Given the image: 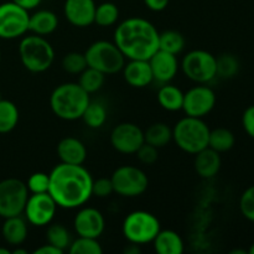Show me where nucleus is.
Instances as JSON below:
<instances>
[{"label": "nucleus", "instance_id": "f257e3e1", "mask_svg": "<svg viewBox=\"0 0 254 254\" xmlns=\"http://www.w3.org/2000/svg\"><path fill=\"white\" fill-rule=\"evenodd\" d=\"M49 175V193L59 207L66 210L82 207L92 197L93 178L83 165L61 163Z\"/></svg>", "mask_w": 254, "mask_h": 254}, {"label": "nucleus", "instance_id": "f03ea898", "mask_svg": "<svg viewBox=\"0 0 254 254\" xmlns=\"http://www.w3.org/2000/svg\"><path fill=\"white\" fill-rule=\"evenodd\" d=\"M113 42L127 60H149L159 50V31L144 17H128L117 26Z\"/></svg>", "mask_w": 254, "mask_h": 254}, {"label": "nucleus", "instance_id": "7ed1b4c3", "mask_svg": "<svg viewBox=\"0 0 254 254\" xmlns=\"http://www.w3.org/2000/svg\"><path fill=\"white\" fill-rule=\"evenodd\" d=\"M89 102V94L74 82L60 84L50 96V107L55 116L68 122L81 119Z\"/></svg>", "mask_w": 254, "mask_h": 254}, {"label": "nucleus", "instance_id": "20e7f679", "mask_svg": "<svg viewBox=\"0 0 254 254\" xmlns=\"http://www.w3.org/2000/svg\"><path fill=\"white\" fill-rule=\"evenodd\" d=\"M19 56L22 66L32 73H42L52 66L55 50L45 36H24L19 44Z\"/></svg>", "mask_w": 254, "mask_h": 254}, {"label": "nucleus", "instance_id": "39448f33", "mask_svg": "<svg viewBox=\"0 0 254 254\" xmlns=\"http://www.w3.org/2000/svg\"><path fill=\"white\" fill-rule=\"evenodd\" d=\"M210 130L202 118L186 116L173 128V140L181 150L195 155L208 146Z\"/></svg>", "mask_w": 254, "mask_h": 254}, {"label": "nucleus", "instance_id": "423d86ee", "mask_svg": "<svg viewBox=\"0 0 254 254\" xmlns=\"http://www.w3.org/2000/svg\"><path fill=\"white\" fill-rule=\"evenodd\" d=\"M87 66L107 74L118 73L126 64V57L114 42L99 40L88 46L84 52Z\"/></svg>", "mask_w": 254, "mask_h": 254}, {"label": "nucleus", "instance_id": "0eeeda50", "mask_svg": "<svg viewBox=\"0 0 254 254\" xmlns=\"http://www.w3.org/2000/svg\"><path fill=\"white\" fill-rule=\"evenodd\" d=\"M161 230L158 217L148 211H133L124 218L122 232L129 243L143 246L151 243Z\"/></svg>", "mask_w": 254, "mask_h": 254}, {"label": "nucleus", "instance_id": "6e6552de", "mask_svg": "<svg viewBox=\"0 0 254 254\" xmlns=\"http://www.w3.org/2000/svg\"><path fill=\"white\" fill-rule=\"evenodd\" d=\"M184 74L192 82L206 84L217 76L216 56L205 50H192L184 56L180 64Z\"/></svg>", "mask_w": 254, "mask_h": 254}, {"label": "nucleus", "instance_id": "1a4fd4ad", "mask_svg": "<svg viewBox=\"0 0 254 254\" xmlns=\"http://www.w3.org/2000/svg\"><path fill=\"white\" fill-rule=\"evenodd\" d=\"M29 195L26 183L19 179L10 178L0 181V217L22 215Z\"/></svg>", "mask_w": 254, "mask_h": 254}, {"label": "nucleus", "instance_id": "9d476101", "mask_svg": "<svg viewBox=\"0 0 254 254\" xmlns=\"http://www.w3.org/2000/svg\"><path fill=\"white\" fill-rule=\"evenodd\" d=\"M114 192L123 197H138L149 186V179L141 169L131 165L119 166L111 176Z\"/></svg>", "mask_w": 254, "mask_h": 254}, {"label": "nucleus", "instance_id": "9b49d317", "mask_svg": "<svg viewBox=\"0 0 254 254\" xmlns=\"http://www.w3.org/2000/svg\"><path fill=\"white\" fill-rule=\"evenodd\" d=\"M30 14L11 0L0 4V39L14 40L29 31Z\"/></svg>", "mask_w": 254, "mask_h": 254}, {"label": "nucleus", "instance_id": "f8f14e48", "mask_svg": "<svg viewBox=\"0 0 254 254\" xmlns=\"http://www.w3.org/2000/svg\"><path fill=\"white\" fill-rule=\"evenodd\" d=\"M57 203L49 192L31 193L26 201L24 215L27 222L36 227H45L55 218Z\"/></svg>", "mask_w": 254, "mask_h": 254}, {"label": "nucleus", "instance_id": "ddd939ff", "mask_svg": "<svg viewBox=\"0 0 254 254\" xmlns=\"http://www.w3.org/2000/svg\"><path fill=\"white\" fill-rule=\"evenodd\" d=\"M216 106V94L212 88L198 84L184 93L183 111L186 116L203 118L212 112Z\"/></svg>", "mask_w": 254, "mask_h": 254}, {"label": "nucleus", "instance_id": "4468645a", "mask_svg": "<svg viewBox=\"0 0 254 254\" xmlns=\"http://www.w3.org/2000/svg\"><path fill=\"white\" fill-rule=\"evenodd\" d=\"M144 143V131L140 127L129 122L116 126L111 133V144L114 150L126 155L135 154Z\"/></svg>", "mask_w": 254, "mask_h": 254}, {"label": "nucleus", "instance_id": "2eb2a0df", "mask_svg": "<svg viewBox=\"0 0 254 254\" xmlns=\"http://www.w3.org/2000/svg\"><path fill=\"white\" fill-rule=\"evenodd\" d=\"M73 227L79 237L99 238L106 228V221L97 208L83 207L74 216Z\"/></svg>", "mask_w": 254, "mask_h": 254}, {"label": "nucleus", "instance_id": "dca6fc26", "mask_svg": "<svg viewBox=\"0 0 254 254\" xmlns=\"http://www.w3.org/2000/svg\"><path fill=\"white\" fill-rule=\"evenodd\" d=\"M153 72L154 81L159 83H170L178 74L180 64H179L176 55L158 50L150 59L148 60Z\"/></svg>", "mask_w": 254, "mask_h": 254}, {"label": "nucleus", "instance_id": "f3484780", "mask_svg": "<svg viewBox=\"0 0 254 254\" xmlns=\"http://www.w3.org/2000/svg\"><path fill=\"white\" fill-rule=\"evenodd\" d=\"M96 6L94 0H66L64 5V17L73 26L88 27L94 24Z\"/></svg>", "mask_w": 254, "mask_h": 254}, {"label": "nucleus", "instance_id": "a211bd4d", "mask_svg": "<svg viewBox=\"0 0 254 254\" xmlns=\"http://www.w3.org/2000/svg\"><path fill=\"white\" fill-rule=\"evenodd\" d=\"M122 71L127 83L134 88H144L154 81L148 60H129Z\"/></svg>", "mask_w": 254, "mask_h": 254}, {"label": "nucleus", "instance_id": "6ab92c4d", "mask_svg": "<svg viewBox=\"0 0 254 254\" xmlns=\"http://www.w3.org/2000/svg\"><path fill=\"white\" fill-rule=\"evenodd\" d=\"M57 156L61 163L71 165H83L87 159V148L79 139L66 136L57 144Z\"/></svg>", "mask_w": 254, "mask_h": 254}, {"label": "nucleus", "instance_id": "aec40b11", "mask_svg": "<svg viewBox=\"0 0 254 254\" xmlns=\"http://www.w3.org/2000/svg\"><path fill=\"white\" fill-rule=\"evenodd\" d=\"M222 160L220 153L211 148H205L195 154L193 166L197 175L202 179H212L220 173Z\"/></svg>", "mask_w": 254, "mask_h": 254}, {"label": "nucleus", "instance_id": "412c9836", "mask_svg": "<svg viewBox=\"0 0 254 254\" xmlns=\"http://www.w3.org/2000/svg\"><path fill=\"white\" fill-rule=\"evenodd\" d=\"M27 233V223L26 220L20 216H14V217L5 218L1 227V235L5 242L12 247L21 246L26 241Z\"/></svg>", "mask_w": 254, "mask_h": 254}, {"label": "nucleus", "instance_id": "4be33fe9", "mask_svg": "<svg viewBox=\"0 0 254 254\" xmlns=\"http://www.w3.org/2000/svg\"><path fill=\"white\" fill-rule=\"evenodd\" d=\"M59 27V17L51 10H37L29 19V31L39 36H47Z\"/></svg>", "mask_w": 254, "mask_h": 254}, {"label": "nucleus", "instance_id": "5701e85b", "mask_svg": "<svg viewBox=\"0 0 254 254\" xmlns=\"http://www.w3.org/2000/svg\"><path fill=\"white\" fill-rule=\"evenodd\" d=\"M151 243L158 254H183L185 251L183 238L173 230H160Z\"/></svg>", "mask_w": 254, "mask_h": 254}, {"label": "nucleus", "instance_id": "b1692460", "mask_svg": "<svg viewBox=\"0 0 254 254\" xmlns=\"http://www.w3.org/2000/svg\"><path fill=\"white\" fill-rule=\"evenodd\" d=\"M158 103L168 112H178L183 109L184 92L174 84L165 83L158 92Z\"/></svg>", "mask_w": 254, "mask_h": 254}, {"label": "nucleus", "instance_id": "393cba45", "mask_svg": "<svg viewBox=\"0 0 254 254\" xmlns=\"http://www.w3.org/2000/svg\"><path fill=\"white\" fill-rule=\"evenodd\" d=\"M144 140L158 149L164 148L173 140V129L168 124L156 122L144 131Z\"/></svg>", "mask_w": 254, "mask_h": 254}, {"label": "nucleus", "instance_id": "a878e982", "mask_svg": "<svg viewBox=\"0 0 254 254\" xmlns=\"http://www.w3.org/2000/svg\"><path fill=\"white\" fill-rule=\"evenodd\" d=\"M19 109L7 99H0V134L10 133L19 123Z\"/></svg>", "mask_w": 254, "mask_h": 254}, {"label": "nucleus", "instance_id": "bb28decb", "mask_svg": "<svg viewBox=\"0 0 254 254\" xmlns=\"http://www.w3.org/2000/svg\"><path fill=\"white\" fill-rule=\"evenodd\" d=\"M235 134L227 128H216L210 130L208 136V148L213 149L217 153H226L235 146Z\"/></svg>", "mask_w": 254, "mask_h": 254}, {"label": "nucleus", "instance_id": "cd10ccee", "mask_svg": "<svg viewBox=\"0 0 254 254\" xmlns=\"http://www.w3.org/2000/svg\"><path fill=\"white\" fill-rule=\"evenodd\" d=\"M185 37L176 30H166L164 32H159V50H163L169 54L179 55L185 49Z\"/></svg>", "mask_w": 254, "mask_h": 254}, {"label": "nucleus", "instance_id": "c85d7f7f", "mask_svg": "<svg viewBox=\"0 0 254 254\" xmlns=\"http://www.w3.org/2000/svg\"><path fill=\"white\" fill-rule=\"evenodd\" d=\"M107 108L101 102H89L87 106L86 111L83 112V116L81 119H83L84 124L88 128L98 129L104 126L107 121Z\"/></svg>", "mask_w": 254, "mask_h": 254}, {"label": "nucleus", "instance_id": "c756f323", "mask_svg": "<svg viewBox=\"0 0 254 254\" xmlns=\"http://www.w3.org/2000/svg\"><path fill=\"white\" fill-rule=\"evenodd\" d=\"M104 81H106V74L92 67L87 66L84 71L78 74V82L77 83L84 89L88 94L96 93L103 87Z\"/></svg>", "mask_w": 254, "mask_h": 254}, {"label": "nucleus", "instance_id": "7c9ffc66", "mask_svg": "<svg viewBox=\"0 0 254 254\" xmlns=\"http://www.w3.org/2000/svg\"><path fill=\"white\" fill-rule=\"evenodd\" d=\"M119 19V9L114 2L104 1L97 5L94 12V24L101 27L113 26Z\"/></svg>", "mask_w": 254, "mask_h": 254}, {"label": "nucleus", "instance_id": "2f4dec72", "mask_svg": "<svg viewBox=\"0 0 254 254\" xmlns=\"http://www.w3.org/2000/svg\"><path fill=\"white\" fill-rule=\"evenodd\" d=\"M46 240L47 243L55 246L59 250H61L62 252L68 250L69 245L72 242L68 230L61 223H52L47 227Z\"/></svg>", "mask_w": 254, "mask_h": 254}, {"label": "nucleus", "instance_id": "473e14b6", "mask_svg": "<svg viewBox=\"0 0 254 254\" xmlns=\"http://www.w3.org/2000/svg\"><path fill=\"white\" fill-rule=\"evenodd\" d=\"M216 71L221 78H233L240 71V62L235 55L223 54L216 57Z\"/></svg>", "mask_w": 254, "mask_h": 254}, {"label": "nucleus", "instance_id": "72a5a7b5", "mask_svg": "<svg viewBox=\"0 0 254 254\" xmlns=\"http://www.w3.org/2000/svg\"><path fill=\"white\" fill-rule=\"evenodd\" d=\"M68 252L71 254H102L103 248L98 242V238L79 237L72 241L68 247Z\"/></svg>", "mask_w": 254, "mask_h": 254}, {"label": "nucleus", "instance_id": "f704fd0d", "mask_svg": "<svg viewBox=\"0 0 254 254\" xmlns=\"http://www.w3.org/2000/svg\"><path fill=\"white\" fill-rule=\"evenodd\" d=\"M62 68L69 74H79L87 68V61L84 54L81 52H68L62 59Z\"/></svg>", "mask_w": 254, "mask_h": 254}, {"label": "nucleus", "instance_id": "c9c22d12", "mask_svg": "<svg viewBox=\"0 0 254 254\" xmlns=\"http://www.w3.org/2000/svg\"><path fill=\"white\" fill-rule=\"evenodd\" d=\"M26 186L30 193L49 192L50 175L46 173H34L27 179Z\"/></svg>", "mask_w": 254, "mask_h": 254}, {"label": "nucleus", "instance_id": "e433bc0d", "mask_svg": "<svg viewBox=\"0 0 254 254\" xmlns=\"http://www.w3.org/2000/svg\"><path fill=\"white\" fill-rule=\"evenodd\" d=\"M241 213L251 222H254V185L248 188L240 198Z\"/></svg>", "mask_w": 254, "mask_h": 254}, {"label": "nucleus", "instance_id": "4c0bfd02", "mask_svg": "<svg viewBox=\"0 0 254 254\" xmlns=\"http://www.w3.org/2000/svg\"><path fill=\"white\" fill-rule=\"evenodd\" d=\"M114 192L113 184H112L111 178H99L93 180L92 184V196H97L99 198L109 197Z\"/></svg>", "mask_w": 254, "mask_h": 254}, {"label": "nucleus", "instance_id": "58836bf2", "mask_svg": "<svg viewBox=\"0 0 254 254\" xmlns=\"http://www.w3.org/2000/svg\"><path fill=\"white\" fill-rule=\"evenodd\" d=\"M136 156H138L139 161L143 163L144 165H153L154 163H156L159 158V151L158 148L150 145L148 143H144L140 148L136 151Z\"/></svg>", "mask_w": 254, "mask_h": 254}, {"label": "nucleus", "instance_id": "ea45409f", "mask_svg": "<svg viewBox=\"0 0 254 254\" xmlns=\"http://www.w3.org/2000/svg\"><path fill=\"white\" fill-rule=\"evenodd\" d=\"M242 124L246 133L254 139V106L248 107L242 116Z\"/></svg>", "mask_w": 254, "mask_h": 254}, {"label": "nucleus", "instance_id": "a19ab883", "mask_svg": "<svg viewBox=\"0 0 254 254\" xmlns=\"http://www.w3.org/2000/svg\"><path fill=\"white\" fill-rule=\"evenodd\" d=\"M143 1L149 10L155 12H160L168 7L170 0H143Z\"/></svg>", "mask_w": 254, "mask_h": 254}, {"label": "nucleus", "instance_id": "79ce46f5", "mask_svg": "<svg viewBox=\"0 0 254 254\" xmlns=\"http://www.w3.org/2000/svg\"><path fill=\"white\" fill-rule=\"evenodd\" d=\"M32 253L34 254H62L64 252H62L61 250H59L57 247H55V246L47 243V245H44L41 246V247L36 248Z\"/></svg>", "mask_w": 254, "mask_h": 254}, {"label": "nucleus", "instance_id": "37998d69", "mask_svg": "<svg viewBox=\"0 0 254 254\" xmlns=\"http://www.w3.org/2000/svg\"><path fill=\"white\" fill-rule=\"evenodd\" d=\"M11 1L15 2V4H17L19 6L24 7V9L27 10V11H30V10L39 6V5L41 4L42 0H11Z\"/></svg>", "mask_w": 254, "mask_h": 254}, {"label": "nucleus", "instance_id": "c03bdc74", "mask_svg": "<svg viewBox=\"0 0 254 254\" xmlns=\"http://www.w3.org/2000/svg\"><path fill=\"white\" fill-rule=\"evenodd\" d=\"M123 252L126 254H139L141 252V250L139 245H135V243H129V245L124 248Z\"/></svg>", "mask_w": 254, "mask_h": 254}, {"label": "nucleus", "instance_id": "a18cd8bd", "mask_svg": "<svg viewBox=\"0 0 254 254\" xmlns=\"http://www.w3.org/2000/svg\"><path fill=\"white\" fill-rule=\"evenodd\" d=\"M11 253L12 254H27V251L26 250H22V248H19V246H17V248L12 250Z\"/></svg>", "mask_w": 254, "mask_h": 254}, {"label": "nucleus", "instance_id": "49530a36", "mask_svg": "<svg viewBox=\"0 0 254 254\" xmlns=\"http://www.w3.org/2000/svg\"><path fill=\"white\" fill-rule=\"evenodd\" d=\"M0 254H11V251L7 250V248L0 247Z\"/></svg>", "mask_w": 254, "mask_h": 254}, {"label": "nucleus", "instance_id": "de8ad7c7", "mask_svg": "<svg viewBox=\"0 0 254 254\" xmlns=\"http://www.w3.org/2000/svg\"><path fill=\"white\" fill-rule=\"evenodd\" d=\"M248 253H250V254H254V243L250 247V250H248Z\"/></svg>", "mask_w": 254, "mask_h": 254}, {"label": "nucleus", "instance_id": "09e8293b", "mask_svg": "<svg viewBox=\"0 0 254 254\" xmlns=\"http://www.w3.org/2000/svg\"><path fill=\"white\" fill-rule=\"evenodd\" d=\"M0 61H1V51H0Z\"/></svg>", "mask_w": 254, "mask_h": 254}, {"label": "nucleus", "instance_id": "8fccbe9b", "mask_svg": "<svg viewBox=\"0 0 254 254\" xmlns=\"http://www.w3.org/2000/svg\"><path fill=\"white\" fill-rule=\"evenodd\" d=\"M0 99H1V97H0Z\"/></svg>", "mask_w": 254, "mask_h": 254}]
</instances>
